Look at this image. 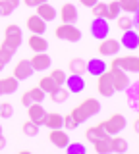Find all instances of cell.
Instances as JSON below:
<instances>
[{
  "instance_id": "obj_22",
  "label": "cell",
  "mask_w": 139,
  "mask_h": 154,
  "mask_svg": "<svg viewBox=\"0 0 139 154\" xmlns=\"http://www.w3.org/2000/svg\"><path fill=\"white\" fill-rule=\"evenodd\" d=\"M110 150L116 152V154H122L128 150V141L122 137H118V135H112L110 137Z\"/></svg>"
},
{
  "instance_id": "obj_46",
  "label": "cell",
  "mask_w": 139,
  "mask_h": 154,
  "mask_svg": "<svg viewBox=\"0 0 139 154\" xmlns=\"http://www.w3.org/2000/svg\"><path fill=\"white\" fill-rule=\"evenodd\" d=\"M43 2H49V0H33V4H35V6H39V4H43Z\"/></svg>"
},
{
  "instance_id": "obj_45",
  "label": "cell",
  "mask_w": 139,
  "mask_h": 154,
  "mask_svg": "<svg viewBox=\"0 0 139 154\" xmlns=\"http://www.w3.org/2000/svg\"><path fill=\"white\" fill-rule=\"evenodd\" d=\"M25 2V6H29V8H35V4H33V0H23Z\"/></svg>"
},
{
  "instance_id": "obj_19",
  "label": "cell",
  "mask_w": 139,
  "mask_h": 154,
  "mask_svg": "<svg viewBox=\"0 0 139 154\" xmlns=\"http://www.w3.org/2000/svg\"><path fill=\"white\" fill-rule=\"evenodd\" d=\"M27 45L33 52H46L49 50V41H46L43 35H31L29 41H27Z\"/></svg>"
},
{
  "instance_id": "obj_44",
  "label": "cell",
  "mask_w": 139,
  "mask_h": 154,
  "mask_svg": "<svg viewBox=\"0 0 139 154\" xmlns=\"http://www.w3.org/2000/svg\"><path fill=\"white\" fill-rule=\"evenodd\" d=\"M6 146V139H4V135H0V150Z\"/></svg>"
},
{
  "instance_id": "obj_1",
  "label": "cell",
  "mask_w": 139,
  "mask_h": 154,
  "mask_svg": "<svg viewBox=\"0 0 139 154\" xmlns=\"http://www.w3.org/2000/svg\"><path fill=\"white\" fill-rule=\"evenodd\" d=\"M100 112V104H99V100L97 98H87V100H83L79 106H75L74 110H71V116H74V119L77 123H85L89 118H93V116H97Z\"/></svg>"
},
{
  "instance_id": "obj_29",
  "label": "cell",
  "mask_w": 139,
  "mask_h": 154,
  "mask_svg": "<svg viewBox=\"0 0 139 154\" xmlns=\"http://www.w3.org/2000/svg\"><path fill=\"white\" fill-rule=\"evenodd\" d=\"M120 14H122V10H120L118 0H112L110 4H106V19H116Z\"/></svg>"
},
{
  "instance_id": "obj_2",
  "label": "cell",
  "mask_w": 139,
  "mask_h": 154,
  "mask_svg": "<svg viewBox=\"0 0 139 154\" xmlns=\"http://www.w3.org/2000/svg\"><path fill=\"white\" fill-rule=\"evenodd\" d=\"M110 67H120L126 73H137L139 71V58L137 56H118L112 60Z\"/></svg>"
},
{
  "instance_id": "obj_21",
  "label": "cell",
  "mask_w": 139,
  "mask_h": 154,
  "mask_svg": "<svg viewBox=\"0 0 139 154\" xmlns=\"http://www.w3.org/2000/svg\"><path fill=\"white\" fill-rule=\"evenodd\" d=\"M0 85H2V94H14L17 91L20 81L12 75V77H4V79H0Z\"/></svg>"
},
{
  "instance_id": "obj_35",
  "label": "cell",
  "mask_w": 139,
  "mask_h": 154,
  "mask_svg": "<svg viewBox=\"0 0 139 154\" xmlns=\"http://www.w3.org/2000/svg\"><path fill=\"white\" fill-rule=\"evenodd\" d=\"M66 150H68V154H87L85 144H79V143H68Z\"/></svg>"
},
{
  "instance_id": "obj_40",
  "label": "cell",
  "mask_w": 139,
  "mask_h": 154,
  "mask_svg": "<svg viewBox=\"0 0 139 154\" xmlns=\"http://www.w3.org/2000/svg\"><path fill=\"white\" fill-rule=\"evenodd\" d=\"M62 127H66V129H70V131H74V129H77V127H79V123L74 119V116H71V114H68V116H64Z\"/></svg>"
},
{
  "instance_id": "obj_51",
  "label": "cell",
  "mask_w": 139,
  "mask_h": 154,
  "mask_svg": "<svg viewBox=\"0 0 139 154\" xmlns=\"http://www.w3.org/2000/svg\"><path fill=\"white\" fill-rule=\"evenodd\" d=\"M0 17H2V14H0Z\"/></svg>"
},
{
  "instance_id": "obj_30",
  "label": "cell",
  "mask_w": 139,
  "mask_h": 154,
  "mask_svg": "<svg viewBox=\"0 0 139 154\" xmlns=\"http://www.w3.org/2000/svg\"><path fill=\"white\" fill-rule=\"evenodd\" d=\"M128 100H129V104L133 106V108H137V100H139V94H137V91H139V87L137 83H133V85H128Z\"/></svg>"
},
{
  "instance_id": "obj_8",
  "label": "cell",
  "mask_w": 139,
  "mask_h": 154,
  "mask_svg": "<svg viewBox=\"0 0 139 154\" xmlns=\"http://www.w3.org/2000/svg\"><path fill=\"white\" fill-rule=\"evenodd\" d=\"M110 75H112V85L114 91H126L129 85V77L126 71H122L120 67H110Z\"/></svg>"
},
{
  "instance_id": "obj_32",
  "label": "cell",
  "mask_w": 139,
  "mask_h": 154,
  "mask_svg": "<svg viewBox=\"0 0 139 154\" xmlns=\"http://www.w3.org/2000/svg\"><path fill=\"white\" fill-rule=\"evenodd\" d=\"M14 54H16V50L14 48H10V46H6V45H2L0 46V62H2L4 66L8 64V62L14 58Z\"/></svg>"
},
{
  "instance_id": "obj_4",
  "label": "cell",
  "mask_w": 139,
  "mask_h": 154,
  "mask_svg": "<svg viewBox=\"0 0 139 154\" xmlns=\"http://www.w3.org/2000/svg\"><path fill=\"white\" fill-rule=\"evenodd\" d=\"M54 33L60 41H70V42H79L81 41V31L74 23H62L60 27H56Z\"/></svg>"
},
{
  "instance_id": "obj_27",
  "label": "cell",
  "mask_w": 139,
  "mask_h": 154,
  "mask_svg": "<svg viewBox=\"0 0 139 154\" xmlns=\"http://www.w3.org/2000/svg\"><path fill=\"white\" fill-rule=\"evenodd\" d=\"M93 146H95V152H99V154L112 152V150H110V135H106V137H100L99 141L93 143Z\"/></svg>"
},
{
  "instance_id": "obj_13",
  "label": "cell",
  "mask_w": 139,
  "mask_h": 154,
  "mask_svg": "<svg viewBox=\"0 0 139 154\" xmlns=\"http://www.w3.org/2000/svg\"><path fill=\"white\" fill-rule=\"evenodd\" d=\"M29 62L33 66V71H45V69H49L50 64H52L50 56L46 54V52H35V56H33Z\"/></svg>"
},
{
  "instance_id": "obj_42",
  "label": "cell",
  "mask_w": 139,
  "mask_h": 154,
  "mask_svg": "<svg viewBox=\"0 0 139 154\" xmlns=\"http://www.w3.org/2000/svg\"><path fill=\"white\" fill-rule=\"evenodd\" d=\"M21 104L25 106H29V104H33V100H31V94H29V91H27V93H23V96H21Z\"/></svg>"
},
{
  "instance_id": "obj_37",
  "label": "cell",
  "mask_w": 139,
  "mask_h": 154,
  "mask_svg": "<svg viewBox=\"0 0 139 154\" xmlns=\"http://www.w3.org/2000/svg\"><path fill=\"white\" fill-rule=\"evenodd\" d=\"M91 10H93L95 17H104V19H106V4H104V2H97Z\"/></svg>"
},
{
  "instance_id": "obj_24",
  "label": "cell",
  "mask_w": 139,
  "mask_h": 154,
  "mask_svg": "<svg viewBox=\"0 0 139 154\" xmlns=\"http://www.w3.org/2000/svg\"><path fill=\"white\" fill-rule=\"evenodd\" d=\"M62 122H64V116L52 112V114H46L45 118V125L49 129H62Z\"/></svg>"
},
{
  "instance_id": "obj_5",
  "label": "cell",
  "mask_w": 139,
  "mask_h": 154,
  "mask_svg": "<svg viewBox=\"0 0 139 154\" xmlns=\"http://www.w3.org/2000/svg\"><path fill=\"white\" fill-rule=\"evenodd\" d=\"M4 31H6V37H4V42H2V45H6V46L14 48V50H17V48L21 46V41H23L20 25H8Z\"/></svg>"
},
{
  "instance_id": "obj_15",
  "label": "cell",
  "mask_w": 139,
  "mask_h": 154,
  "mask_svg": "<svg viewBox=\"0 0 139 154\" xmlns=\"http://www.w3.org/2000/svg\"><path fill=\"white\" fill-rule=\"evenodd\" d=\"M106 69H108L106 62L100 60V58H93V60L85 62V71H87V73H91V75H95V77H99L100 73H104Z\"/></svg>"
},
{
  "instance_id": "obj_41",
  "label": "cell",
  "mask_w": 139,
  "mask_h": 154,
  "mask_svg": "<svg viewBox=\"0 0 139 154\" xmlns=\"http://www.w3.org/2000/svg\"><path fill=\"white\" fill-rule=\"evenodd\" d=\"M14 10H16V6H14L12 2H8V0H0V14H2V16H10Z\"/></svg>"
},
{
  "instance_id": "obj_50",
  "label": "cell",
  "mask_w": 139,
  "mask_h": 154,
  "mask_svg": "<svg viewBox=\"0 0 139 154\" xmlns=\"http://www.w3.org/2000/svg\"><path fill=\"white\" fill-rule=\"evenodd\" d=\"M0 135H2V125H0Z\"/></svg>"
},
{
  "instance_id": "obj_17",
  "label": "cell",
  "mask_w": 139,
  "mask_h": 154,
  "mask_svg": "<svg viewBox=\"0 0 139 154\" xmlns=\"http://www.w3.org/2000/svg\"><path fill=\"white\" fill-rule=\"evenodd\" d=\"M49 139H50V143L54 144V146H58V148H66V146H68V143H70L68 133L62 131V129H50Z\"/></svg>"
},
{
  "instance_id": "obj_43",
  "label": "cell",
  "mask_w": 139,
  "mask_h": 154,
  "mask_svg": "<svg viewBox=\"0 0 139 154\" xmlns=\"http://www.w3.org/2000/svg\"><path fill=\"white\" fill-rule=\"evenodd\" d=\"M79 2H81V4H83V6H85V8H93V6H95V4H97V2H99V0H79Z\"/></svg>"
},
{
  "instance_id": "obj_7",
  "label": "cell",
  "mask_w": 139,
  "mask_h": 154,
  "mask_svg": "<svg viewBox=\"0 0 139 154\" xmlns=\"http://www.w3.org/2000/svg\"><path fill=\"white\" fill-rule=\"evenodd\" d=\"M97 89L100 96H104V98H110L116 91H114V85H112V75H110V71L106 69L104 73L99 75V81H97Z\"/></svg>"
},
{
  "instance_id": "obj_12",
  "label": "cell",
  "mask_w": 139,
  "mask_h": 154,
  "mask_svg": "<svg viewBox=\"0 0 139 154\" xmlns=\"http://www.w3.org/2000/svg\"><path fill=\"white\" fill-rule=\"evenodd\" d=\"M120 41H116V38H103L100 41V46H99V52L100 56H116L120 52Z\"/></svg>"
},
{
  "instance_id": "obj_39",
  "label": "cell",
  "mask_w": 139,
  "mask_h": 154,
  "mask_svg": "<svg viewBox=\"0 0 139 154\" xmlns=\"http://www.w3.org/2000/svg\"><path fill=\"white\" fill-rule=\"evenodd\" d=\"M50 77H52V81H54L58 87L66 83V71H64V69H54V71L50 73Z\"/></svg>"
},
{
  "instance_id": "obj_20",
  "label": "cell",
  "mask_w": 139,
  "mask_h": 154,
  "mask_svg": "<svg viewBox=\"0 0 139 154\" xmlns=\"http://www.w3.org/2000/svg\"><path fill=\"white\" fill-rule=\"evenodd\" d=\"M60 17L64 23H75V19H77V8L74 6V4H64V6L60 8Z\"/></svg>"
},
{
  "instance_id": "obj_9",
  "label": "cell",
  "mask_w": 139,
  "mask_h": 154,
  "mask_svg": "<svg viewBox=\"0 0 139 154\" xmlns=\"http://www.w3.org/2000/svg\"><path fill=\"white\" fill-rule=\"evenodd\" d=\"M120 46L128 48V50H137L139 48V33H137V29H128V31H124Z\"/></svg>"
},
{
  "instance_id": "obj_31",
  "label": "cell",
  "mask_w": 139,
  "mask_h": 154,
  "mask_svg": "<svg viewBox=\"0 0 139 154\" xmlns=\"http://www.w3.org/2000/svg\"><path fill=\"white\" fill-rule=\"evenodd\" d=\"M21 129H23V135H27V137H37V135H39V125L35 122H31V119L23 123Z\"/></svg>"
},
{
  "instance_id": "obj_34",
  "label": "cell",
  "mask_w": 139,
  "mask_h": 154,
  "mask_svg": "<svg viewBox=\"0 0 139 154\" xmlns=\"http://www.w3.org/2000/svg\"><path fill=\"white\" fill-rule=\"evenodd\" d=\"M116 25L120 27V31H128L131 27V16H118L116 17Z\"/></svg>"
},
{
  "instance_id": "obj_48",
  "label": "cell",
  "mask_w": 139,
  "mask_h": 154,
  "mask_svg": "<svg viewBox=\"0 0 139 154\" xmlns=\"http://www.w3.org/2000/svg\"><path fill=\"white\" fill-rule=\"evenodd\" d=\"M4 69V64H2V62H0V71H2Z\"/></svg>"
},
{
  "instance_id": "obj_16",
  "label": "cell",
  "mask_w": 139,
  "mask_h": 154,
  "mask_svg": "<svg viewBox=\"0 0 139 154\" xmlns=\"http://www.w3.org/2000/svg\"><path fill=\"white\" fill-rule=\"evenodd\" d=\"M27 29L33 33V35H45L46 31V21L45 19H41L39 16H29L27 17Z\"/></svg>"
},
{
  "instance_id": "obj_11",
  "label": "cell",
  "mask_w": 139,
  "mask_h": 154,
  "mask_svg": "<svg viewBox=\"0 0 139 154\" xmlns=\"http://www.w3.org/2000/svg\"><path fill=\"white\" fill-rule=\"evenodd\" d=\"M33 75V66H31V62L29 60H20L16 64V67H14V77H16L17 81H25V79H29V77Z\"/></svg>"
},
{
  "instance_id": "obj_18",
  "label": "cell",
  "mask_w": 139,
  "mask_h": 154,
  "mask_svg": "<svg viewBox=\"0 0 139 154\" xmlns=\"http://www.w3.org/2000/svg\"><path fill=\"white\" fill-rule=\"evenodd\" d=\"M35 8H37V16H39L41 19H45V21H52L54 17H58L56 8L50 6L49 2H43V4H39V6H35Z\"/></svg>"
},
{
  "instance_id": "obj_36",
  "label": "cell",
  "mask_w": 139,
  "mask_h": 154,
  "mask_svg": "<svg viewBox=\"0 0 139 154\" xmlns=\"http://www.w3.org/2000/svg\"><path fill=\"white\" fill-rule=\"evenodd\" d=\"M29 94H31V100H33V102H43V100H45V96H46V93L41 89V87H33V89L29 91Z\"/></svg>"
},
{
  "instance_id": "obj_23",
  "label": "cell",
  "mask_w": 139,
  "mask_h": 154,
  "mask_svg": "<svg viewBox=\"0 0 139 154\" xmlns=\"http://www.w3.org/2000/svg\"><path fill=\"white\" fill-rule=\"evenodd\" d=\"M68 96H70V91L66 89L64 85L56 87V89L50 93V98H52V102H56V104H62V102H66V100H68Z\"/></svg>"
},
{
  "instance_id": "obj_10",
  "label": "cell",
  "mask_w": 139,
  "mask_h": 154,
  "mask_svg": "<svg viewBox=\"0 0 139 154\" xmlns=\"http://www.w3.org/2000/svg\"><path fill=\"white\" fill-rule=\"evenodd\" d=\"M27 114H29V119L31 122H35L37 125H45V118H46V110L43 108L41 102H33L27 106Z\"/></svg>"
},
{
  "instance_id": "obj_28",
  "label": "cell",
  "mask_w": 139,
  "mask_h": 154,
  "mask_svg": "<svg viewBox=\"0 0 139 154\" xmlns=\"http://www.w3.org/2000/svg\"><path fill=\"white\" fill-rule=\"evenodd\" d=\"M70 71L71 73H77V75L85 73V60L83 58H71L70 60Z\"/></svg>"
},
{
  "instance_id": "obj_33",
  "label": "cell",
  "mask_w": 139,
  "mask_h": 154,
  "mask_svg": "<svg viewBox=\"0 0 139 154\" xmlns=\"http://www.w3.org/2000/svg\"><path fill=\"white\" fill-rule=\"evenodd\" d=\"M39 87H41L43 91H45V93H52V91H54L58 85H56L54 81H52V77L49 75V77H41V81H39Z\"/></svg>"
},
{
  "instance_id": "obj_26",
  "label": "cell",
  "mask_w": 139,
  "mask_h": 154,
  "mask_svg": "<svg viewBox=\"0 0 139 154\" xmlns=\"http://www.w3.org/2000/svg\"><path fill=\"white\" fill-rule=\"evenodd\" d=\"M85 137H87L91 143H95V141H99L100 137H106V131H104L103 123H99V125H95V127H89L87 133H85Z\"/></svg>"
},
{
  "instance_id": "obj_14",
  "label": "cell",
  "mask_w": 139,
  "mask_h": 154,
  "mask_svg": "<svg viewBox=\"0 0 139 154\" xmlns=\"http://www.w3.org/2000/svg\"><path fill=\"white\" fill-rule=\"evenodd\" d=\"M66 89L70 91L71 94H77V93H81V91L85 89V79L81 75H77V73H71L70 77H66Z\"/></svg>"
},
{
  "instance_id": "obj_47",
  "label": "cell",
  "mask_w": 139,
  "mask_h": 154,
  "mask_svg": "<svg viewBox=\"0 0 139 154\" xmlns=\"http://www.w3.org/2000/svg\"><path fill=\"white\" fill-rule=\"evenodd\" d=\"M8 2H12V4H14V6H16V8L20 6V0H8Z\"/></svg>"
},
{
  "instance_id": "obj_49",
  "label": "cell",
  "mask_w": 139,
  "mask_h": 154,
  "mask_svg": "<svg viewBox=\"0 0 139 154\" xmlns=\"http://www.w3.org/2000/svg\"><path fill=\"white\" fill-rule=\"evenodd\" d=\"M0 96H2V85H0Z\"/></svg>"
},
{
  "instance_id": "obj_38",
  "label": "cell",
  "mask_w": 139,
  "mask_h": 154,
  "mask_svg": "<svg viewBox=\"0 0 139 154\" xmlns=\"http://www.w3.org/2000/svg\"><path fill=\"white\" fill-rule=\"evenodd\" d=\"M14 116V106L10 102H0V118H12Z\"/></svg>"
},
{
  "instance_id": "obj_6",
  "label": "cell",
  "mask_w": 139,
  "mask_h": 154,
  "mask_svg": "<svg viewBox=\"0 0 139 154\" xmlns=\"http://www.w3.org/2000/svg\"><path fill=\"white\" fill-rule=\"evenodd\" d=\"M108 33H110L108 19H104V17H95L93 21H91V35L97 38V41H103V38H106Z\"/></svg>"
},
{
  "instance_id": "obj_3",
  "label": "cell",
  "mask_w": 139,
  "mask_h": 154,
  "mask_svg": "<svg viewBox=\"0 0 139 154\" xmlns=\"http://www.w3.org/2000/svg\"><path fill=\"white\" fill-rule=\"evenodd\" d=\"M126 123H128V119H126L124 114H112L106 122H103V127H104V131H106V135L112 137V135L122 133L124 129H126Z\"/></svg>"
},
{
  "instance_id": "obj_25",
  "label": "cell",
  "mask_w": 139,
  "mask_h": 154,
  "mask_svg": "<svg viewBox=\"0 0 139 154\" xmlns=\"http://www.w3.org/2000/svg\"><path fill=\"white\" fill-rule=\"evenodd\" d=\"M118 4H120V10L129 14V16H131V14L135 16L139 12V0H118Z\"/></svg>"
}]
</instances>
